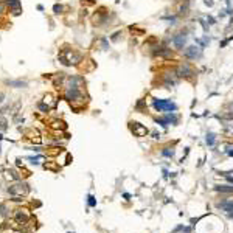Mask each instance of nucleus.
<instances>
[{
	"instance_id": "2",
	"label": "nucleus",
	"mask_w": 233,
	"mask_h": 233,
	"mask_svg": "<svg viewBox=\"0 0 233 233\" xmlns=\"http://www.w3.org/2000/svg\"><path fill=\"white\" fill-rule=\"evenodd\" d=\"M176 75H177V76H180V78H191L194 75V72H193V68H191L190 64L185 62V64H180L179 67H177Z\"/></svg>"
},
{
	"instance_id": "7",
	"label": "nucleus",
	"mask_w": 233,
	"mask_h": 233,
	"mask_svg": "<svg viewBox=\"0 0 233 233\" xmlns=\"http://www.w3.org/2000/svg\"><path fill=\"white\" fill-rule=\"evenodd\" d=\"M8 3L12 6L14 14H20V3H19V0H8Z\"/></svg>"
},
{
	"instance_id": "5",
	"label": "nucleus",
	"mask_w": 233,
	"mask_h": 233,
	"mask_svg": "<svg viewBox=\"0 0 233 233\" xmlns=\"http://www.w3.org/2000/svg\"><path fill=\"white\" fill-rule=\"evenodd\" d=\"M20 187H22V185H12V187H10L8 191H10L11 194H26V193H28V188H26V185H25L23 188H20Z\"/></svg>"
},
{
	"instance_id": "9",
	"label": "nucleus",
	"mask_w": 233,
	"mask_h": 233,
	"mask_svg": "<svg viewBox=\"0 0 233 233\" xmlns=\"http://www.w3.org/2000/svg\"><path fill=\"white\" fill-rule=\"evenodd\" d=\"M205 140H207V145L208 146H213L215 141H216V135L210 132V134H207V138H205Z\"/></svg>"
},
{
	"instance_id": "6",
	"label": "nucleus",
	"mask_w": 233,
	"mask_h": 233,
	"mask_svg": "<svg viewBox=\"0 0 233 233\" xmlns=\"http://www.w3.org/2000/svg\"><path fill=\"white\" fill-rule=\"evenodd\" d=\"M173 42H174V45L177 47V48H182V47L185 45V42H187V37H185L183 33H180V34H177V36L173 37Z\"/></svg>"
},
{
	"instance_id": "11",
	"label": "nucleus",
	"mask_w": 233,
	"mask_h": 233,
	"mask_svg": "<svg viewBox=\"0 0 233 233\" xmlns=\"http://www.w3.org/2000/svg\"><path fill=\"white\" fill-rule=\"evenodd\" d=\"M162 154L165 155V157H173L174 155V149L173 148H165V149L162 151Z\"/></svg>"
},
{
	"instance_id": "3",
	"label": "nucleus",
	"mask_w": 233,
	"mask_h": 233,
	"mask_svg": "<svg viewBox=\"0 0 233 233\" xmlns=\"http://www.w3.org/2000/svg\"><path fill=\"white\" fill-rule=\"evenodd\" d=\"M201 54L202 53L197 47H188V48L183 51V56L188 58V59H197V58H201Z\"/></svg>"
},
{
	"instance_id": "12",
	"label": "nucleus",
	"mask_w": 233,
	"mask_h": 233,
	"mask_svg": "<svg viewBox=\"0 0 233 233\" xmlns=\"http://www.w3.org/2000/svg\"><path fill=\"white\" fill-rule=\"evenodd\" d=\"M87 199H89V205H90V207H95V205H97V201H95L93 196H89Z\"/></svg>"
},
{
	"instance_id": "8",
	"label": "nucleus",
	"mask_w": 233,
	"mask_h": 233,
	"mask_svg": "<svg viewBox=\"0 0 233 233\" xmlns=\"http://www.w3.org/2000/svg\"><path fill=\"white\" fill-rule=\"evenodd\" d=\"M219 207H221V208H224L225 211H233V201L222 202V204H219Z\"/></svg>"
},
{
	"instance_id": "15",
	"label": "nucleus",
	"mask_w": 233,
	"mask_h": 233,
	"mask_svg": "<svg viewBox=\"0 0 233 233\" xmlns=\"http://www.w3.org/2000/svg\"><path fill=\"white\" fill-rule=\"evenodd\" d=\"M227 152H229V155H232V157H233V151H227Z\"/></svg>"
},
{
	"instance_id": "14",
	"label": "nucleus",
	"mask_w": 233,
	"mask_h": 233,
	"mask_svg": "<svg viewBox=\"0 0 233 233\" xmlns=\"http://www.w3.org/2000/svg\"><path fill=\"white\" fill-rule=\"evenodd\" d=\"M225 177H227V180H229L230 183H233V177H232V176H229V174H225Z\"/></svg>"
},
{
	"instance_id": "4",
	"label": "nucleus",
	"mask_w": 233,
	"mask_h": 233,
	"mask_svg": "<svg viewBox=\"0 0 233 233\" xmlns=\"http://www.w3.org/2000/svg\"><path fill=\"white\" fill-rule=\"evenodd\" d=\"M132 131H134V134L137 135V137H143V135H146L148 134V129L145 127V126H141L140 123H132Z\"/></svg>"
},
{
	"instance_id": "1",
	"label": "nucleus",
	"mask_w": 233,
	"mask_h": 233,
	"mask_svg": "<svg viewBox=\"0 0 233 233\" xmlns=\"http://www.w3.org/2000/svg\"><path fill=\"white\" fill-rule=\"evenodd\" d=\"M152 106L159 112H176L177 111V104L171 100H154Z\"/></svg>"
},
{
	"instance_id": "10",
	"label": "nucleus",
	"mask_w": 233,
	"mask_h": 233,
	"mask_svg": "<svg viewBox=\"0 0 233 233\" xmlns=\"http://www.w3.org/2000/svg\"><path fill=\"white\" fill-rule=\"evenodd\" d=\"M216 191H221V193H232L233 187H227V185H221V187H216Z\"/></svg>"
},
{
	"instance_id": "13",
	"label": "nucleus",
	"mask_w": 233,
	"mask_h": 233,
	"mask_svg": "<svg viewBox=\"0 0 233 233\" xmlns=\"http://www.w3.org/2000/svg\"><path fill=\"white\" fill-rule=\"evenodd\" d=\"M204 3H205V5H207V6H213V0H205V2H204Z\"/></svg>"
}]
</instances>
